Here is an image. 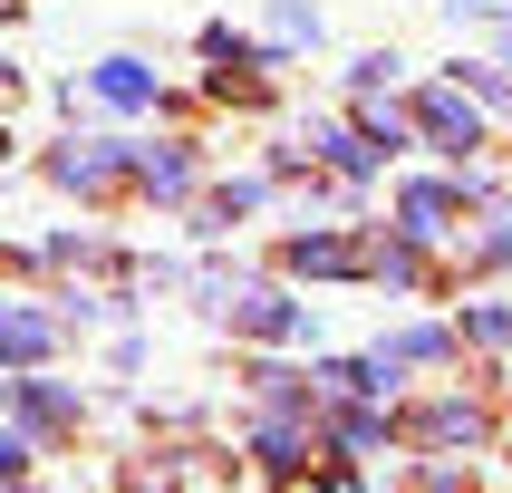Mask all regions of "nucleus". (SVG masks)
Listing matches in <instances>:
<instances>
[{"instance_id":"9","label":"nucleus","mask_w":512,"mask_h":493,"mask_svg":"<svg viewBox=\"0 0 512 493\" xmlns=\"http://www.w3.org/2000/svg\"><path fill=\"white\" fill-rule=\"evenodd\" d=\"M290 271H358L348 242H290Z\"/></svg>"},{"instance_id":"11","label":"nucleus","mask_w":512,"mask_h":493,"mask_svg":"<svg viewBox=\"0 0 512 493\" xmlns=\"http://www.w3.org/2000/svg\"><path fill=\"white\" fill-rule=\"evenodd\" d=\"M474 339H484V348H512V310H474Z\"/></svg>"},{"instance_id":"10","label":"nucleus","mask_w":512,"mask_h":493,"mask_svg":"<svg viewBox=\"0 0 512 493\" xmlns=\"http://www.w3.org/2000/svg\"><path fill=\"white\" fill-rule=\"evenodd\" d=\"M20 406H29V426H68V397L58 387H20Z\"/></svg>"},{"instance_id":"13","label":"nucleus","mask_w":512,"mask_h":493,"mask_svg":"<svg viewBox=\"0 0 512 493\" xmlns=\"http://www.w3.org/2000/svg\"><path fill=\"white\" fill-rule=\"evenodd\" d=\"M455 10H512V0H455Z\"/></svg>"},{"instance_id":"5","label":"nucleus","mask_w":512,"mask_h":493,"mask_svg":"<svg viewBox=\"0 0 512 493\" xmlns=\"http://www.w3.org/2000/svg\"><path fill=\"white\" fill-rule=\"evenodd\" d=\"M445 213H455V194H445V184H416V194H406V242H435Z\"/></svg>"},{"instance_id":"12","label":"nucleus","mask_w":512,"mask_h":493,"mask_svg":"<svg viewBox=\"0 0 512 493\" xmlns=\"http://www.w3.org/2000/svg\"><path fill=\"white\" fill-rule=\"evenodd\" d=\"M20 464H29V445H20V435H0V484H10Z\"/></svg>"},{"instance_id":"3","label":"nucleus","mask_w":512,"mask_h":493,"mask_svg":"<svg viewBox=\"0 0 512 493\" xmlns=\"http://www.w3.org/2000/svg\"><path fill=\"white\" fill-rule=\"evenodd\" d=\"M116 165H126L116 145H68L49 174H58V184H78V194H97V184H116Z\"/></svg>"},{"instance_id":"14","label":"nucleus","mask_w":512,"mask_h":493,"mask_svg":"<svg viewBox=\"0 0 512 493\" xmlns=\"http://www.w3.org/2000/svg\"><path fill=\"white\" fill-rule=\"evenodd\" d=\"M0 397H10V387H0Z\"/></svg>"},{"instance_id":"1","label":"nucleus","mask_w":512,"mask_h":493,"mask_svg":"<svg viewBox=\"0 0 512 493\" xmlns=\"http://www.w3.org/2000/svg\"><path fill=\"white\" fill-rule=\"evenodd\" d=\"M416 126H426V136H435V145H445V155H464V145L484 136V116L464 107L455 87H426V97H416Z\"/></svg>"},{"instance_id":"8","label":"nucleus","mask_w":512,"mask_h":493,"mask_svg":"<svg viewBox=\"0 0 512 493\" xmlns=\"http://www.w3.org/2000/svg\"><path fill=\"white\" fill-rule=\"evenodd\" d=\"M271 39H281V49L319 39V10H310V0H281V10H271Z\"/></svg>"},{"instance_id":"2","label":"nucleus","mask_w":512,"mask_h":493,"mask_svg":"<svg viewBox=\"0 0 512 493\" xmlns=\"http://www.w3.org/2000/svg\"><path fill=\"white\" fill-rule=\"evenodd\" d=\"M49 339H58V329H49L39 310H20V300H0V358H20V368H29V358H49Z\"/></svg>"},{"instance_id":"15","label":"nucleus","mask_w":512,"mask_h":493,"mask_svg":"<svg viewBox=\"0 0 512 493\" xmlns=\"http://www.w3.org/2000/svg\"><path fill=\"white\" fill-rule=\"evenodd\" d=\"M0 145H10V136H0Z\"/></svg>"},{"instance_id":"7","label":"nucleus","mask_w":512,"mask_h":493,"mask_svg":"<svg viewBox=\"0 0 512 493\" xmlns=\"http://www.w3.org/2000/svg\"><path fill=\"white\" fill-rule=\"evenodd\" d=\"M145 194H184V184H194V155H184V145H165V155H145Z\"/></svg>"},{"instance_id":"4","label":"nucleus","mask_w":512,"mask_h":493,"mask_svg":"<svg viewBox=\"0 0 512 493\" xmlns=\"http://www.w3.org/2000/svg\"><path fill=\"white\" fill-rule=\"evenodd\" d=\"M97 97H107V107H145V97H155V68H145V58H107V68H97Z\"/></svg>"},{"instance_id":"6","label":"nucleus","mask_w":512,"mask_h":493,"mask_svg":"<svg viewBox=\"0 0 512 493\" xmlns=\"http://www.w3.org/2000/svg\"><path fill=\"white\" fill-rule=\"evenodd\" d=\"M232 319H242L252 339H281V329H300V310H290L281 290H252V300H242V310H232Z\"/></svg>"}]
</instances>
